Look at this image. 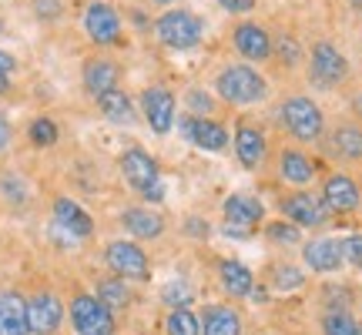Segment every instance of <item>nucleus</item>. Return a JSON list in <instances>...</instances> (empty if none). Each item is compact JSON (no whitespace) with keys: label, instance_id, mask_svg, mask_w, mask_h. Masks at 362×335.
Returning a JSON list of instances; mask_svg holds the SVG:
<instances>
[{"label":"nucleus","instance_id":"nucleus-4","mask_svg":"<svg viewBox=\"0 0 362 335\" xmlns=\"http://www.w3.org/2000/svg\"><path fill=\"white\" fill-rule=\"evenodd\" d=\"M155 37L168 51H192L205 37V24L198 13L185 11V7H171L155 20Z\"/></svg>","mask_w":362,"mask_h":335},{"label":"nucleus","instance_id":"nucleus-21","mask_svg":"<svg viewBox=\"0 0 362 335\" xmlns=\"http://www.w3.org/2000/svg\"><path fill=\"white\" fill-rule=\"evenodd\" d=\"M54 221H57L71 238H90V235H94V218H90L74 198H54Z\"/></svg>","mask_w":362,"mask_h":335},{"label":"nucleus","instance_id":"nucleus-14","mask_svg":"<svg viewBox=\"0 0 362 335\" xmlns=\"http://www.w3.org/2000/svg\"><path fill=\"white\" fill-rule=\"evenodd\" d=\"M64 322V302L54 292H37L27 298V329L30 335H57Z\"/></svg>","mask_w":362,"mask_h":335},{"label":"nucleus","instance_id":"nucleus-26","mask_svg":"<svg viewBox=\"0 0 362 335\" xmlns=\"http://www.w3.org/2000/svg\"><path fill=\"white\" fill-rule=\"evenodd\" d=\"M94 101H98V107H101V114L107 121H115V124H134V104H131V98L121 88L104 90L101 98H94Z\"/></svg>","mask_w":362,"mask_h":335},{"label":"nucleus","instance_id":"nucleus-25","mask_svg":"<svg viewBox=\"0 0 362 335\" xmlns=\"http://www.w3.org/2000/svg\"><path fill=\"white\" fill-rule=\"evenodd\" d=\"M117 81H121V67L107 57H94L84 64V88H88L90 98H101L104 90L117 88Z\"/></svg>","mask_w":362,"mask_h":335},{"label":"nucleus","instance_id":"nucleus-11","mask_svg":"<svg viewBox=\"0 0 362 335\" xmlns=\"http://www.w3.org/2000/svg\"><path fill=\"white\" fill-rule=\"evenodd\" d=\"M319 194H322L325 208L332 211V218L336 215H356L362 208V184L352 178L349 171H329L322 178Z\"/></svg>","mask_w":362,"mask_h":335},{"label":"nucleus","instance_id":"nucleus-35","mask_svg":"<svg viewBox=\"0 0 362 335\" xmlns=\"http://www.w3.org/2000/svg\"><path fill=\"white\" fill-rule=\"evenodd\" d=\"M161 298H165L168 309H188V305L194 302V292L185 282H168L165 285V292H161Z\"/></svg>","mask_w":362,"mask_h":335},{"label":"nucleus","instance_id":"nucleus-39","mask_svg":"<svg viewBox=\"0 0 362 335\" xmlns=\"http://www.w3.org/2000/svg\"><path fill=\"white\" fill-rule=\"evenodd\" d=\"M218 7L225 13H248L255 11V0H218Z\"/></svg>","mask_w":362,"mask_h":335},{"label":"nucleus","instance_id":"nucleus-47","mask_svg":"<svg viewBox=\"0 0 362 335\" xmlns=\"http://www.w3.org/2000/svg\"><path fill=\"white\" fill-rule=\"evenodd\" d=\"M359 335H362V329H359Z\"/></svg>","mask_w":362,"mask_h":335},{"label":"nucleus","instance_id":"nucleus-5","mask_svg":"<svg viewBox=\"0 0 362 335\" xmlns=\"http://www.w3.org/2000/svg\"><path fill=\"white\" fill-rule=\"evenodd\" d=\"M349 57L332 40H315L309 54V84L319 90H336L349 81Z\"/></svg>","mask_w":362,"mask_h":335},{"label":"nucleus","instance_id":"nucleus-45","mask_svg":"<svg viewBox=\"0 0 362 335\" xmlns=\"http://www.w3.org/2000/svg\"><path fill=\"white\" fill-rule=\"evenodd\" d=\"M155 4H161V7H168V4H175V0H155Z\"/></svg>","mask_w":362,"mask_h":335},{"label":"nucleus","instance_id":"nucleus-6","mask_svg":"<svg viewBox=\"0 0 362 335\" xmlns=\"http://www.w3.org/2000/svg\"><path fill=\"white\" fill-rule=\"evenodd\" d=\"M279 211H282L285 221L298 225L302 232H305V228L315 232V228H325V225L332 221V211L325 208L322 194L312 192V188H292L288 194H282V198H279Z\"/></svg>","mask_w":362,"mask_h":335},{"label":"nucleus","instance_id":"nucleus-40","mask_svg":"<svg viewBox=\"0 0 362 335\" xmlns=\"http://www.w3.org/2000/svg\"><path fill=\"white\" fill-rule=\"evenodd\" d=\"M11 141H13V128H11V121L0 114V155L11 148Z\"/></svg>","mask_w":362,"mask_h":335},{"label":"nucleus","instance_id":"nucleus-41","mask_svg":"<svg viewBox=\"0 0 362 335\" xmlns=\"http://www.w3.org/2000/svg\"><path fill=\"white\" fill-rule=\"evenodd\" d=\"M13 71H17V61H13V54L0 51V74H4V78H11Z\"/></svg>","mask_w":362,"mask_h":335},{"label":"nucleus","instance_id":"nucleus-29","mask_svg":"<svg viewBox=\"0 0 362 335\" xmlns=\"http://www.w3.org/2000/svg\"><path fill=\"white\" fill-rule=\"evenodd\" d=\"M359 329L349 309H329L322 315V335H359Z\"/></svg>","mask_w":362,"mask_h":335},{"label":"nucleus","instance_id":"nucleus-46","mask_svg":"<svg viewBox=\"0 0 362 335\" xmlns=\"http://www.w3.org/2000/svg\"><path fill=\"white\" fill-rule=\"evenodd\" d=\"M0 34H4V20H0Z\"/></svg>","mask_w":362,"mask_h":335},{"label":"nucleus","instance_id":"nucleus-38","mask_svg":"<svg viewBox=\"0 0 362 335\" xmlns=\"http://www.w3.org/2000/svg\"><path fill=\"white\" fill-rule=\"evenodd\" d=\"M34 13L44 17V20H54V17L64 13V4L61 0H34Z\"/></svg>","mask_w":362,"mask_h":335},{"label":"nucleus","instance_id":"nucleus-9","mask_svg":"<svg viewBox=\"0 0 362 335\" xmlns=\"http://www.w3.org/2000/svg\"><path fill=\"white\" fill-rule=\"evenodd\" d=\"M275 175L288 188H309L312 181L322 175V168H319V161L305 148L285 144V148H279V155H275Z\"/></svg>","mask_w":362,"mask_h":335},{"label":"nucleus","instance_id":"nucleus-12","mask_svg":"<svg viewBox=\"0 0 362 335\" xmlns=\"http://www.w3.org/2000/svg\"><path fill=\"white\" fill-rule=\"evenodd\" d=\"M178 124H181L185 141H192L194 148H202V151H208V155H221V151H228V144H232L228 128H225L221 121H215V117L185 114Z\"/></svg>","mask_w":362,"mask_h":335},{"label":"nucleus","instance_id":"nucleus-1","mask_svg":"<svg viewBox=\"0 0 362 335\" xmlns=\"http://www.w3.org/2000/svg\"><path fill=\"white\" fill-rule=\"evenodd\" d=\"M279 124L298 144H322L325 138V111L309 94H288L279 104Z\"/></svg>","mask_w":362,"mask_h":335},{"label":"nucleus","instance_id":"nucleus-42","mask_svg":"<svg viewBox=\"0 0 362 335\" xmlns=\"http://www.w3.org/2000/svg\"><path fill=\"white\" fill-rule=\"evenodd\" d=\"M198 221H202V218H188V225H185V228H188V232H192V235H198V238H208V225H205V228H202Z\"/></svg>","mask_w":362,"mask_h":335},{"label":"nucleus","instance_id":"nucleus-8","mask_svg":"<svg viewBox=\"0 0 362 335\" xmlns=\"http://www.w3.org/2000/svg\"><path fill=\"white\" fill-rule=\"evenodd\" d=\"M71 325L78 335H115L117 325H115V312L104 305L98 295H81L71 298Z\"/></svg>","mask_w":362,"mask_h":335},{"label":"nucleus","instance_id":"nucleus-24","mask_svg":"<svg viewBox=\"0 0 362 335\" xmlns=\"http://www.w3.org/2000/svg\"><path fill=\"white\" fill-rule=\"evenodd\" d=\"M218 282L232 298H248L252 295V288H255V275H252V269H248L245 261L225 258V261L218 265Z\"/></svg>","mask_w":362,"mask_h":335},{"label":"nucleus","instance_id":"nucleus-16","mask_svg":"<svg viewBox=\"0 0 362 335\" xmlns=\"http://www.w3.org/2000/svg\"><path fill=\"white\" fill-rule=\"evenodd\" d=\"M221 218H225V225H232V228L259 232L262 225H265V205H262V198H255V194L232 192L221 201Z\"/></svg>","mask_w":362,"mask_h":335},{"label":"nucleus","instance_id":"nucleus-13","mask_svg":"<svg viewBox=\"0 0 362 335\" xmlns=\"http://www.w3.org/2000/svg\"><path fill=\"white\" fill-rule=\"evenodd\" d=\"M141 114H144V124L155 131V134H171L175 128V117H178V101L168 88L161 84H151V88L141 94Z\"/></svg>","mask_w":362,"mask_h":335},{"label":"nucleus","instance_id":"nucleus-10","mask_svg":"<svg viewBox=\"0 0 362 335\" xmlns=\"http://www.w3.org/2000/svg\"><path fill=\"white\" fill-rule=\"evenodd\" d=\"M232 151L245 171H262L265 161H269V134L255 121L242 117L232 131Z\"/></svg>","mask_w":362,"mask_h":335},{"label":"nucleus","instance_id":"nucleus-18","mask_svg":"<svg viewBox=\"0 0 362 335\" xmlns=\"http://www.w3.org/2000/svg\"><path fill=\"white\" fill-rule=\"evenodd\" d=\"M329 155L342 165H362V124L359 121H339L332 131H325Z\"/></svg>","mask_w":362,"mask_h":335},{"label":"nucleus","instance_id":"nucleus-36","mask_svg":"<svg viewBox=\"0 0 362 335\" xmlns=\"http://www.w3.org/2000/svg\"><path fill=\"white\" fill-rule=\"evenodd\" d=\"M0 192H4V198H11V205H24L27 201V184L17 175H7V178H0Z\"/></svg>","mask_w":362,"mask_h":335},{"label":"nucleus","instance_id":"nucleus-15","mask_svg":"<svg viewBox=\"0 0 362 335\" xmlns=\"http://www.w3.org/2000/svg\"><path fill=\"white\" fill-rule=\"evenodd\" d=\"M302 265L315 275H332L346 265V255H342V238H329V235H319V238H309L302 242Z\"/></svg>","mask_w":362,"mask_h":335},{"label":"nucleus","instance_id":"nucleus-33","mask_svg":"<svg viewBox=\"0 0 362 335\" xmlns=\"http://www.w3.org/2000/svg\"><path fill=\"white\" fill-rule=\"evenodd\" d=\"M279 54V61H282L285 67H296L298 61H302V47H298L296 37H288V34H282L279 40H272V57Z\"/></svg>","mask_w":362,"mask_h":335},{"label":"nucleus","instance_id":"nucleus-43","mask_svg":"<svg viewBox=\"0 0 362 335\" xmlns=\"http://www.w3.org/2000/svg\"><path fill=\"white\" fill-rule=\"evenodd\" d=\"M7 90H11V81H7L4 74H0V94H7Z\"/></svg>","mask_w":362,"mask_h":335},{"label":"nucleus","instance_id":"nucleus-17","mask_svg":"<svg viewBox=\"0 0 362 335\" xmlns=\"http://www.w3.org/2000/svg\"><path fill=\"white\" fill-rule=\"evenodd\" d=\"M84 30H88V37L98 44V47H111L121 40V17L111 4H104V0H94L88 4V11H84Z\"/></svg>","mask_w":362,"mask_h":335},{"label":"nucleus","instance_id":"nucleus-32","mask_svg":"<svg viewBox=\"0 0 362 335\" xmlns=\"http://www.w3.org/2000/svg\"><path fill=\"white\" fill-rule=\"evenodd\" d=\"M272 285H275V292H296V288L305 285V275L296 265H279L275 275H272Z\"/></svg>","mask_w":362,"mask_h":335},{"label":"nucleus","instance_id":"nucleus-23","mask_svg":"<svg viewBox=\"0 0 362 335\" xmlns=\"http://www.w3.org/2000/svg\"><path fill=\"white\" fill-rule=\"evenodd\" d=\"M0 335H30L27 298L21 292H0Z\"/></svg>","mask_w":362,"mask_h":335},{"label":"nucleus","instance_id":"nucleus-19","mask_svg":"<svg viewBox=\"0 0 362 335\" xmlns=\"http://www.w3.org/2000/svg\"><path fill=\"white\" fill-rule=\"evenodd\" d=\"M232 44L235 51L242 54L245 61H255V64H265L272 61V34L255 20H245L232 30Z\"/></svg>","mask_w":362,"mask_h":335},{"label":"nucleus","instance_id":"nucleus-7","mask_svg":"<svg viewBox=\"0 0 362 335\" xmlns=\"http://www.w3.org/2000/svg\"><path fill=\"white\" fill-rule=\"evenodd\" d=\"M104 261H107V269L121 275L124 282H148L151 278V258L144 252L134 238H117L111 245L104 248Z\"/></svg>","mask_w":362,"mask_h":335},{"label":"nucleus","instance_id":"nucleus-28","mask_svg":"<svg viewBox=\"0 0 362 335\" xmlns=\"http://www.w3.org/2000/svg\"><path fill=\"white\" fill-rule=\"evenodd\" d=\"M165 335H202V319L192 309H171L165 319Z\"/></svg>","mask_w":362,"mask_h":335},{"label":"nucleus","instance_id":"nucleus-31","mask_svg":"<svg viewBox=\"0 0 362 335\" xmlns=\"http://www.w3.org/2000/svg\"><path fill=\"white\" fill-rule=\"evenodd\" d=\"M27 138H30L34 148H51V144H57L61 131H57V124H54L51 117H34L30 128H27Z\"/></svg>","mask_w":362,"mask_h":335},{"label":"nucleus","instance_id":"nucleus-37","mask_svg":"<svg viewBox=\"0 0 362 335\" xmlns=\"http://www.w3.org/2000/svg\"><path fill=\"white\" fill-rule=\"evenodd\" d=\"M342 255H346V265L362 269V232H352L342 238Z\"/></svg>","mask_w":362,"mask_h":335},{"label":"nucleus","instance_id":"nucleus-27","mask_svg":"<svg viewBox=\"0 0 362 335\" xmlns=\"http://www.w3.org/2000/svg\"><path fill=\"white\" fill-rule=\"evenodd\" d=\"M94 295L101 298L104 305L111 312H124L131 305V292H128V282L121 278V275H111V278H101L98 288H94Z\"/></svg>","mask_w":362,"mask_h":335},{"label":"nucleus","instance_id":"nucleus-2","mask_svg":"<svg viewBox=\"0 0 362 335\" xmlns=\"http://www.w3.org/2000/svg\"><path fill=\"white\" fill-rule=\"evenodd\" d=\"M215 94L232 107H255L269 98V81L252 64H225L215 78Z\"/></svg>","mask_w":362,"mask_h":335},{"label":"nucleus","instance_id":"nucleus-44","mask_svg":"<svg viewBox=\"0 0 362 335\" xmlns=\"http://www.w3.org/2000/svg\"><path fill=\"white\" fill-rule=\"evenodd\" d=\"M349 7H352V11H356V13H359V17H362V0H349Z\"/></svg>","mask_w":362,"mask_h":335},{"label":"nucleus","instance_id":"nucleus-30","mask_svg":"<svg viewBox=\"0 0 362 335\" xmlns=\"http://www.w3.org/2000/svg\"><path fill=\"white\" fill-rule=\"evenodd\" d=\"M262 232H265V238H269L272 245H302V228L298 225H292V221H285V218H279V221H265L262 225Z\"/></svg>","mask_w":362,"mask_h":335},{"label":"nucleus","instance_id":"nucleus-22","mask_svg":"<svg viewBox=\"0 0 362 335\" xmlns=\"http://www.w3.org/2000/svg\"><path fill=\"white\" fill-rule=\"evenodd\" d=\"M202 335H245V319L235 305H208L202 315Z\"/></svg>","mask_w":362,"mask_h":335},{"label":"nucleus","instance_id":"nucleus-20","mask_svg":"<svg viewBox=\"0 0 362 335\" xmlns=\"http://www.w3.org/2000/svg\"><path fill=\"white\" fill-rule=\"evenodd\" d=\"M121 225H124V232H128L134 242H155V238L165 235V218L144 205L124 208V211H121Z\"/></svg>","mask_w":362,"mask_h":335},{"label":"nucleus","instance_id":"nucleus-3","mask_svg":"<svg viewBox=\"0 0 362 335\" xmlns=\"http://www.w3.org/2000/svg\"><path fill=\"white\" fill-rule=\"evenodd\" d=\"M121 175H124V181L131 184V192H138L144 198V201H155V205H161L165 201V178H161V168H158V161L144 148H128L124 155H121Z\"/></svg>","mask_w":362,"mask_h":335},{"label":"nucleus","instance_id":"nucleus-34","mask_svg":"<svg viewBox=\"0 0 362 335\" xmlns=\"http://www.w3.org/2000/svg\"><path fill=\"white\" fill-rule=\"evenodd\" d=\"M185 101H188V114H194V117H211L215 111H218L215 98H211V94H205L202 88H192Z\"/></svg>","mask_w":362,"mask_h":335}]
</instances>
